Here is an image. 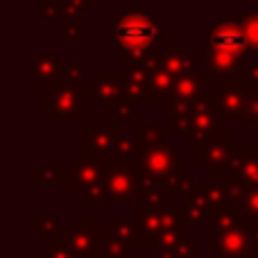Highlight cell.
Wrapping results in <instances>:
<instances>
[{"label":"cell","mask_w":258,"mask_h":258,"mask_svg":"<svg viewBox=\"0 0 258 258\" xmlns=\"http://www.w3.org/2000/svg\"><path fill=\"white\" fill-rule=\"evenodd\" d=\"M245 63L247 57L233 52H222V50H209V61L204 71H200L206 77L209 84H222V82H236L245 80Z\"/></svg>","instance_id":"10"},{"label":"cell","mask_w":258,"mask_h":258,"mask_svg":"<svg viewBox=\"0 0 258 258\" xmlns=\"http://www.w3.org/2000/svg\"><path fill=\"white\" fill-rule=\"evenodd\" d=\"M197 254V240L192 236H186L181 242H179L177 251H174V256L177 258H195Z\"/></svg>","instance_id":"44"},{"label":"cell","mask_w":258,"mask_h":258,"mask_svg":"<svg viewBox=\"0 0 258 258\" xmlns=\"http://www.w3.org/2000/svg\"><path fill=\"white\" fill-rule=\"evenodd\" d=\"M61 63H63V57L59 50L57 52H32L30 71H32L34 82L41 86H48V84L59 82Z\"/></svg>","instance_id":"20"},{"label":"cell","mask_w":258,"mask_h":258,"mask_svg":"<svg viewBox=\"0 0 258 258\" xmlns=\"http://www.w3.org/2000/svg\"><path fill=\"white\" fill-rule=\"evenodd\" d=\"M211 258H215V256H211Z\"/></svg>","instance_id":"51"},{"label":"cell","mask_w":258,"mask_h":258,"mask_svg":"<svg viewBox=\"0 0 258 258\" xmlns=\"http://www.w3.org/2000/svg\"><path fill=\"white\" fill-rule=\"evenodd\" d=\"M147 84H150V73L145 71H125L122 73V89H125V98L132 102H143L147 93Z\"/></svg>","instance_id":"26"},{"label":"cell","mask_w":258,"mask_h":258,"mask_svg":"<svg viewBox=\"0 0 258 258\" xmlns=\"http://www.w3.org/2000/svg\"><path fill=\"white\" fill-rule=\"evenodd\" d=\"M238 141L233 134L222 132L213 138L200 143L195 147V163L206 168V183H220L227 174V165L231 161Z\"/></svg>","instance_id":"6"},{"label":"cell","mask_w":258,"mask_h":258,"mask_svg":"<svg viewBox=\"0 0 258 258\" xmlns=\"http://www.w3.org/2000/svg\"><path fill=\"white\" fill-rule=\"evenodd\" d=\"M165 41V25L152 12H116L113 23V48L122 52L150 50L154 43Z\"/></svg>","instance_id":"1"},{"label":"cell","mask_w":258,"mask_h":258,"mask_svg":"<svg viewBox=\"0 0 258 258\" xmlns=\"http://www.w3.org/2000/svg\"><path fill=\"white\" fill-rule=\"evenodd\" d=\"M206 77L202 75L200 71L195 73H183L174 80L172 86V100H179V102H188V104H197L202 98L206 95Z\"/></svg>","instance_id":"21"},{"label":"cell","mask_w":258,"mask_h":258,"mask_svg":"<svg viewBox=\"0 0 258 258\" xmlns=\"http://www.w3.org/2000/svg\"><path fill=\"white\" fill-rule=\"evenodd\" d=\"M195 186H197L195 177H188V174H183V177L172 179V181L165 186V195H168V197H186Z\"/></svg>","instance_id":"38"},{"label":"cell","mask_w":258,"mask_h":258,"mask_svg":"<svg viewBox=\"0 0 258 258\" xmlns=\"http://www.w3.org/2000/svg\"><path fill=\"white\" fill-rule=\"evenodd\" d=\"M61 231V222L57 215H36L32 218V236L34 238H50L52 240L57 233Z\"/></svg>","instance_id":"30"},{"label":"cell","mask_w":258,"mask_h":258,"mask_svg":"<svg viewBox=\"0 0 258 258\" xmlns=\"http://www.w3.org/2000/svg\"><path fill=\"white\" fill-rule=\"evenodd\" d=\"M177 77L172 73H168L165 68H154L150 73V84H147V93L143 102L150 104H168L172 100V86Z\"/></svg>","instance_id":"23"},{"label":"cell","mask_w":258,"mask_h":258,"mask_svg":"<svg viewBox=\"0 0 258 258\" xmlns=\"http://www.w3.org/2000/svg\"><path fill=\"white\" fill-rule=\"evenodd\" d=\"M134 227H136V247H152L154 249L156 236L161 231L159 224V211L141 204L134 206Z\"/></svg>","instance_id":"19"},{"label":"cell","mask_w":258,"mask_h":258,"mask_svg":"<svg viewBox=\"0 0 258 258\" xmlns=\"http://www.w3.org/2000/svg\"><path fill=\"white\" fill-rule=\"evenodd\" d=\"M41 111L54 125H82L84 122V82H54L41 86Z\"/></svg>","instance_id":"2"},{"label":"cell","mask_w":258,"mask_h":258,"mask_svg":"<svg viewBox=\"0 0 258 258\" xmlns=\"http://www.w3.org/2000/svg\"><path fill=\"white\" fill-rule=\"evenodd\" d=\"M36 3H48V0H36Z\"/></svg>","instance_id":"50"},{"label":"cell","mask_w":258,"mask_h":258,"mask_svg":"<svg viewBox=\"0 0 258 258\" xmlns=\"http://www.w3.org/2000/svg\"><path fill=\"white\" fill-rule=\"evenodd\" d=\"M125 129L107 122H93V125H82V152L86 156L95 159H109L116 154V147L120 143Z\"/></svg>","instance_id":"9"},{"label":"cell","mask_w":258,"mask_h":258,"mask_svg":"<svg viewBox=\"0 0 258 258\" xmlns=\"http://www.w3.org/2000/svg\"><path fill=\"white\" fill-rule=\"evenodd\" d=\"M41 14H43L45 21H61V3L48 0V3H43V7H41Z\"/></svg>","instance_id":"45"},{"label":"cell","mask_w":258,"mask_h":258,"mask_svg":"<svg viewBox=\"0 0 258 258\" xmlns=\"http://www.w3.org/2000/svg\"><path fill=\"white\" fill-rule=\"evenodd\" d=\"M138 200H141L145 206H150V209L159 211V209H163V206H165L168 195H165V188L163 186H156V183H143Z\"/></svg>","instance_id":"33"},{"label":"cell","mask_w":258,"mask_h":258,"mask_svg":"<svg viewBox=\"0 0 258 258\" xmlns=\"http://www.w3.org/2000/svg\"><path fill=\"white\" fill-rule=\"evenodd\" d=\"M227 127H229L227 120H224V116L218 111L215 102L211 100V93H206L204 98L192 107V118H190V125H188L186 134H183V141H186V145L197 147L200 143L213 138L215 134L227 132Z\"/></svg>","instance_id":"7"},{"label":"cell","mask_w":258,"mask_h":258,"mask_svg":"<svg viewBox=\"0 0 258 258\" xmlns=\"http://www.w3.org/2000/svg\"><path fill=\"white\" fill-rule=\"evenodd\" d=\"M236 204L240 206L245 218H258V186H247Z\"/></svg>","instance_id":"37"},{"label":"cell","mask_w":258,"mask_h":258,"mask_svg":"<svg viewBox=\"0 0 258 258\" xmlns=\"http://www.w3.org/2000/svg\"><path fill=\"white\" fill-rule=\"evenodd\" d=\"M159 66L165 68L168 73H172L174 77L197 71L195 54L188 52L183 41H165L163 50L159 52Z\"/></svg>","instance_id":"17"},{"label":"cell","mask_w":258,"mask_h":258,"mask_svg":"<svg viewBox=\"0 0 258 258\" xmlns=\"http://www.w3.org/2000/svg\"><path fill=\"white\" fill-rule=\"evenodd\" d=\"M154 68H159V52H156L154 48L125 52V71H145V73H152Z\"/></svg>","instance_id":"28"},{"label":"cell","mask_w":258,"mask_h":258,"mask_svg":"<svg viewBox=\"0 0 258 258\" xmlns=\"http://www.w3.org/2000/svg\"><path fill=\"white\" fill-rule=\"evenodd\" d=\"M251 95V84L245 80L236 82H222L215 86V93H211V100L215 102L218 111L224 116L227 125H242L247 104H249Z\"/></svg>","instance_id":"8"},{"label":"cell","mask_w":258,"mask_h":258,"mask_svg":"<svg viewBox=\"0 0 258 258\" xmlns=\"http://www.w3.org/2000/svg\"><path fill=\"white\" fill-rule=\"evenodd\" d=\"M61 39L68 41V43H80L84 41V27L82 23H63V30H61Z\"/></svg>","instance_id":"43"},{"label":"cell","mask_w":258,"mask_h":258,"mask_svg":"<svg viewBox=\"0 0 258 258\" xmlns=\"http://www.w3.org/2000/svg\"><path fill=\"white\" fill-rule=\"evenodd\" d=\"M186 238V229H161L154 242V251H165V254H174L179 242Z\"/></svg>","instance_id":"31"},{"label":"cell","mask_w":258,"mask_h":258,"mask_svg":"<svg viewBox=\"0 0 258 258\" xmlns=\"http://www.w3.org/2000/svg\"><path fill=\"white\" fill-rule=\"evenodd\" d=\"M156 254V258H177L174 254H165V251H154Z\"/></svg>","instance_id":"49"},{"label":"cell","mask_w":258,"mask_h":258,"mask_svg":"<svg viewBox=\"0 0 258 258\" xmlns=\"http://www.w3.org/2000/svg\"><path fill=\"white\" fill-rule=\"evenodd\" d=\"M84 61H63L61 63V73H59V80L63 82H84Z\"/></svg>","instance_id":"39"},{"label":"cell","mask_w":258,"mask_h":258,"mask_svg":"<svg viewBox=\"0 0 258 258\" xmlns=\"http://www.w3.org/2000/svg\"><path fill=\"white\" fill-rule=\"evenodd\" d=\"M242 186H258V150L256 145H238L227 165V174Z\"/></svg>","instance_id":"15"},{"label":"cell","mask_w":258,"mask_h":258,"mask_svg":"<svg viewBox=\"0 0 258 258\" xmlns=\"http://www.w3.org/2000/svg\"><path fill=\"white\" fill-rule=\"evenodd\" d=\"M206 186V195H209V204L213 206V211L222 209L227 204V195H224L222 183H204Z\"/></svg>","instance_id":"41"},{"label":"cell","mask_w":258,"mask_h":258,"mask_svg":"<svg viewBox=\"0 0 258 258\" xmlns=\"http://www.w3.org/2000/svg\"><path fill=\"white\" fill-rule=\"evenodd\" d=\"M240 27L245 32L247 45H249L251 52H258V12L256 9H249V12L240 14Z\"/></svg>","instance_id":"32"},{"label":"cell","mask_w":258,"mask_h":258,"mask_svg":"<svg viewBox=\"0 0 258 258\" xmlns=\"http://www.w3.org/2000/svg\"><path fill=\"white\" fill-rule=\"evenodd\" d=\"M102 109H104L107 116H111L113 125H118L120 129H127V127L136 125V102H132V100L125 98V95H120L118 100L104 104Z\"/></svg>","instance_id":"25"},{"label":"cell","mask_w":258,"mask_h":258,"mask_svg":"<svg viewBox=\"0 0 258 258\" xmlns=\"http://www.w3.org/2000/svg\"><path fill=\"white\" fill-rule=\"evenodd\" d=\"M107 231L111 238L125 242V245H134V242H136V227H134V220H116L111 227H107Z\"/></svg>","instance_id":"34"},{"label":"cell","mask_w":258,"mask_h":258,"mask_svg":"<svg viewBox=\"0 0 258 258\" xmlns=\"http://www.w3.org/2000/svg\"><path fill=\"white\" fill-rule=\"evenodd\" d=\"M245 82L251 86H258V61H249L245 63Z\"/></svg>","instance_id":"46"},{"label":"cell","mask_w":258,"mask_h":258,"mask_svg":"<svg viewBox=\"0 0 258 258\" xmlns=\"http://www.w3.org/2000/svg\"><path fill=\"white\" fill-rule=\"evenodd\" d=\"M80 200H82V206H86V209H107V206H113L111 197H109V192H107V188H104L102 181L89 186L80 195Z\"/></svg>","instance_id":"29"},{"label":"cell","mask_w":258,"mask_h":258,"mask_svg":"<svg viewBox=\"0 0 258 258\" xmlns=\"http://www.w3.org/2000/svg\"><path fill=\"white\" fill-rule=\"evenodd\" d=\"M192 107L195 104L188 102H179V100H170L168 102V111H165V120H163V129L165 134H186L188 125H190L192 118Z\"/></svg>","instance_id":"24"},{"label":"cell","mask_w":258,"mask_h":258,"mask_svg":"<svg viewBox=\"0 0 258 258\" xmlns=\"http://www.w3.org/2000/svg\"><path fill=\"white\" fill-rule=\"evenodd\" d=\"M132 134L136 138V145L141 152L152 150V147L165 143V136H168L163 125H138V122L132 127Z\"/></svg>","instance_id":"27"},{"label":"cell","mask_w":258,"mask_h":258,"mask_svg":"<svg viewBox=\"0 0 258 258\" xmlns=\"http://www.w3.org/2000/svg\"><path fill=\"white\" fill-rule=\"evenodd\" d=\"M52 240L66 242L77 258H100L107 240V227H95L91 218H73V222L61 227Z\"/></svg>","instance_id":"5"},{"label":"cell","mask_w":258,"mask_h":258,"mask_svg":"<svg viewBox=\"0 0 258 258\" xmlns=\"http://www.w3.org/2000/svg\"><path fill=\"white\" fill-rule=\"evenodd\" d=\"M159 224L161 229H186L181 206H163L159 209Z\"/></svg>","instance_id":"35"},{"label":"cell","mask_w":258,"mask_h":258,"mask_svg":"<svg viewBox=\"0 0 258 258\" xmlns=\"http://www.w3.org/2000/svg\"><path fill=\"white\" fill-rule=\"evenodd\" d=\"M245 227L249 229L251 238H254L256 247H258V218H245Z\"/></svg>","instance_id":"48"},{"label":"cell","mask_w":258,"mask_h":258,"mask_svg":"<svg viewBox=\"0 0 258 258\" xmlns=\"http://www.w3.org/2000/svg\"><path fill=\"white\" fill-rule=\"evenodd\" d=\"M63 5H71V7H75V9H80L82 14H86V12H91L93 9V0H61Z\"/></svg>","instance_id":"47"},{"label":"cell","mask_w":258,"mask_h":258,"mask_svg":"<svg viewBox=\"0 0 258 258\" xmlns=\"http://www.w3.org/2000/svg\"><path fill=\"white\" fill-rule=\"evenodd\" d=\"M32 186H71V165L54 163H36L30 170Z\"/></svg>","instance_id":"22"},{"label":"cell","mask_w":258,"mask_h":258,"mask_svg":"<svg viewBox=\"0 0 258 258\" xmlns=\"http://www.w3.org/2000/svg\"><path fill=\"white\" fill-rule=\"evenodd\" d=\"M242 125H256L258 129V86H251V95H249V104H247L245 118Z\"/></svg>","instance_id":"42"},{"label":"cell","mask_w":258,"mask_h":258,"mask_svg":"<svg viewBox=\"0 0 258 258\" xmlns=\"http://www.w3.org/2000/svg\"><path fill=\"white\" fill-rule=\"evenodd\" d=\"M206 50H222V52L247 57L249 45L240 23H211L206 32Z\"/></svg>","instance_id":"11"},{"label":"cell","mask_w":258,"mask_h":258,"mask_svg":"<svg viewBox=\"0 0 258 258\" xmlns=\"http://www.w3.org/2000/svg\"><path fill=\"white\" fill-rule=\"evenodd\" d=\"M125 95L122 89V73H95L93 80L84 82V102L104 104Z\"/></svg>","instance_id":"13"},{"label":"cell","mask_w":258,"mask_h":258,"mask_svg":"<svg viewBox=\"0 0 258 258\" xmlns=\"http://www.w3.org/2000/svg\"><path fill=\"white\" fill-rule=\"evenodd\" d=\"M41 258H77L75 254L71 251V247L61 240H52L48 247L41 249Z\"/></svg>","instance_id":"40"},{"label":"cell","mask_w":258,"mask_h":258,"mask_svg":"<svg viewBox=\"0 0 258 258\" xmlns=\"http://www.w3.org/2000/svg\"><path fill=\"white\" fill-rule=\"evenodd\" d=\"M256 254L258 247L245 224L224 233L215 247V258H254Z\"/></svg>","instance_id":"16"},{"label":"cell","mask_w":258,"mask_h":258,"mask_svg":"<svg viewBox=\"0 0 258 258\" xmlns=\"http://www.w3.org/2000/svg\"><path fill=\"white\" fill-rule=\"evenodd\" d=\"M136 170L143 183H156L165 188L172 179L186 174V154H181L172 143H161L136 156Z\"/></svg>","instance_id":"3"},{"label":"cell","mask_w":258,"mask_h":258,"mask_svg":"<svg viewBox=\"0 0 258 258\" xmlns=\"http://www.w3.org/2000/svg\"><path fill=\"white\" fill-rule=\"evenodd\" d=\"M102 183L113 204L136 206V200L143 188V179L136 170V161L120 159L116 154L104 159Z\"/></svg>","instance_id":"4"},{"label":"cell","mask_w":258,"mask_h":258,"mask_svg":"<svg viewBox=\"0 0 258 258\" xmlns=\"http://www.w3.org/2000/svg\"><path fill=\"white\" fill-rule=\"evenodd\" d=\"M136 247L134 245H125V242L116 240V238L109 236L107 231V240H104V247H102V256L100 258H132Z\"/></svg>","instance_id":"36"},{"label":"cell","mask_w":258,"mask_h":258,"mask_svg":"<svg viewBox=\"0 0 258 258\" xmlns=\"http://www.w3.org/2000/svg\"><path fill=\"white\" fill-rule=\"evenodd\" d=\"M245 224V213L240 211L238 204H224L222 209H218L206 222V247L215 249L220 242V238L224 233H229L231 229Z\"/></svg>","instance_id":"14"},{"label":"cell","mask_w":258,"mask_h":258,"mask_svg":"<svg viewBox=\"0 0 258 258\" xmlns=\"http://www.w3.org/2000/svg\"><path fill=\"white\" fill-rule=\"evenodd\" d=\"M104 174V159L86 156L84 152L73 156L71 161V190L75 197H80L89 186L102 181Z\"/></svg>","instance_id":"12"},{"label":"cell","mask_w":258,"mask_h":258,"mask_svg":"<svg viewBox=\"0 0 258 258\" xmlns=\"http://www.w3.org/2000/svg\"><path fill=\"white\" fill-rule=\"evenodd\" d=\"M183 222L186 227L197 229L202 224L209 222V218L215 213L213 206L209 204V195H206V186H200L197 183L186 197H183Z\"/></svg>","instance_id":"18"}]
</instances>
